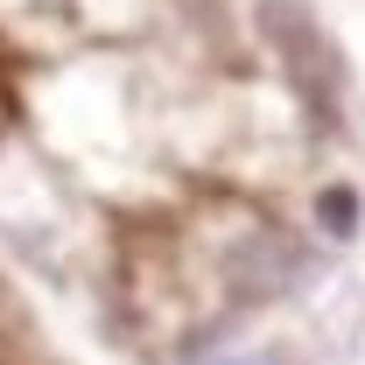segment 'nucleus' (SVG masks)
<instances>
[{"label": "nucleus", "instance_id": "obj_4", "mask_svg": "<svg viewBox=\"0 0 365 365\" xmlns=\"http://www.w3.org/2000/svg\"><path fill=\"white\" fill-rule=\"evenodd\" d=\"M204 365H302L295 351H274V344H232V351H211Z\"/></svg>", "mask_w": 365, "mask_h": 365}, {"label": "nucleus", "instance_id": "obj_3", "mask_svg": "<svg viewBox=\"0 0 365 365\" xmlns=\"http://www.w3.org/2000/svg\"><path fill=\"white\" fill-rule=\"evenodd\" d=\"M317 232L323 239H351V232H359V190H351V182H330L317 197Z\"/></svg>", "mask_w": 365, "mask_h": 365}, {"label": "nucleus", "instance_id": "obj_1", "mask_svg": "<svg viewBox=\"0 0 365 365\" xmlns=\"http://www.w3.org/2000/svg\"><path fill=\"white\" fill-rule=\"evenodd\" d=\"M218 274H225L232 309H274L317 281V246L281 218H246L239 239L218 246Z\"/></svg>", "mask_w": 365, "mask_h": 365}, {"label": "nucleus", "instance_id": "obj_2", "mask_svg": "<svg viewBox=\"0 0 365 365\" xmlns=\"http://www.w3.org/2000/svg\"><path fill=\"white\" fill-rule=\"evenodd\" d=\"M260 14H267V43H274V56H281V71H288V85L302 91L317 113H330V106H337V85H344V78H337L330 29H323L302 0H267Z\"/></svg>", "mask_w": 365, "mask_h": 365}]
</instances>
